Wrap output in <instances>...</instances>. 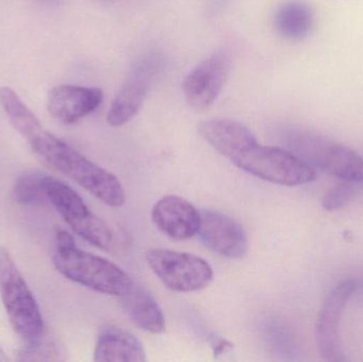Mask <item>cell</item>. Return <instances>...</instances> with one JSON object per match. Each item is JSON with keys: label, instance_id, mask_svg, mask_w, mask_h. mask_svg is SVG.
Masks as SVG:
<instances>
[{"label": "cell", "instance_id": "3957f363", "mask_svg": "<svg viewBox=\"0 0 363 362\" xmlns=\"http://www.w3.org/2000/svg\"><path fill=\"white\" fill-rule=\"evenodd\" d=\"M0 298L9 321L19 337L28 344L43 336L44 321L40 306L4 247H0Z\"/></svg>", "mask_w": 363, "mask_h": 362}, {"label": "cell", "instance_id": "9a60e30c", "mask_svg": "<svg viewBox=\"0 0 363 362\" xmlns=\"http://www.w3.org/2000/svg\"><path fill=\"white\" fill-rule=\"evenodd\" d=\"M146 359L144 346L131 332L110 325L100 329L94 361L145 362Z\"/></svg>", "mask_w": 363, "mask_h": 362}, {"label": "cell", "instance_id": "6da1fadb", "mask_svg": "<svg viewBox=\"0 0 363 362\" xmlns=\"http://www.w3.org/2000/svg\"><path fill=\"white\" fill-rule=\"evenodd\" d=\"M27 142L45 163L80 185L102 203L115 208L125 205L127 196L118 178L61 138L43 129Z\"/></svg>", "mask_w": 363, "mask_h": 362}, {"label": "cell", "instance_id": "cb8c5ba5", "mask_svg": "<svg viewBox=\"0 0 363 362\" xmlns=\"http://www.w3.org/2000/svg\"><path fill=\"white\" fill-rule=\"evenodd\" d=\"M8 357H6V353L4 352L1 348H0V362L8 361Z\"/></svg>", "mask_w": 363, "mask_h": 362}, {"label": "cell", "instance_id": "7a4b0ae2", "mask_svg": "<svg viewBox=\"0 0 363 362\" xmlns=\"http://www.w3.org/2000/svg\"><path fill=\"white\" fill-rule=\"evenodd\" d=\"M52 263L64 278L104 295L121 298L134 287L129 274L116 264L77 246L55 248Z\"/></svg>", "mask_w": 363, "mask_h": 362}, {"label": "cell", "instance_id": "8992f818", "mask_svg": "<svg viewBox=\"0 0 363 362\" xmlns=\"http://www.w3.org/2000/svg\"><path fill=\"white\" fill-rule=\"evenodd\" d=\"M47 199L55 206L70 229L96 248L111 251L114 244L112 230L96 216L82 198L66 183L45 176Z\"/></svg>", "mask_w": 363, "mask_h": 362}, {"label": "cell", "instance_id": "30bf717a", "mask_svg": "<svg viewBox=\"0 0 363 362\" xmlns=\"http://www.w3.org/2000/svg\"><path fill=\"white\" fill-rule=\"evenodd\" d=\"M196 235L216 254L226 259H242L249 249L247 232L232 217L219 210H203Z\"/></svg>", "mask_w": 363, "mask_h": 362}, {"label": "cell", "instance_id": "d6986e66", "mask_svg": "<svg viewBox=\"0 0 363 362\" xmlns=\"http://www.w3.org/2000/svg\"><path fill=\"white\" fill-rule=\"evenodd\" d=\"M44 174H23L17 179L14 184V197L18 203L23 205H43L47 199L45 191Z\"/></svg>", "mask_w": 363, "mask_h": 362}, {"label": "cell", "instance_id": "8fae6325", "mask_svg": "<svg viewBox=\"0 0 363 362\" xmlns=\"http://www.w3.org/2000/svg\"><path fill=\"white\" fill-rule=\"evenodd\" d=\"M356 289L357 283L355 281H345L336 286L322 306L315 327V339L320 355L324 361H345L339 327L345 307Z\"/></svg>", "mask_w": 363, "mask_h": 362}, {"label": "cell", "instance_id": "9c48e42d", "mask_svg": "<svg viewBox=\"0 0 363 362\" xmlns=\"http://www.w3.org/2000/svg\"><path fill=\"white\" fill-rule=\"evenodd\" d=\"M230 65V55L226 49H219L201 61L183 82L188 106L196 112L209 110L228 80Z\"/></svg>", "mask_w": 363, "mask_h": 362}, {"label": "cell", "instance_id": "5b68a950", "mask_svg": "<svg viewBox=\"0 0 363 362\" xmlns=\"http://www.w3.org/2000/svg\"><path fill=\"white\" fill-rule=\"evenodd\" d=\"M239 169L283 186H300L315 180V169L291 151L254 142L230 159Z\"/></svg>", "mask_w": 363, "mask_h": 362}, {"label": "cell", "instance_id": "ac0fdd59", "mask_svg": "<svg viewBox=\"0 0 363 362\" xmlns=\"http://www.w3.org/2000/svg\"><path fill=\"white\" fill-rule=\"evenodd\" d=\"M0 104L13 127L27 142L44 129L40 119L10 87H0Z\"/></svg>", "mask_w": 363, "mask_h": 362}, {"label": "cell", "instance_id": "4fadbf2b", "mask_svg": "<svg viewBox=\"0 0 363 362\" xmlns=\"http://www.w3.org/2000/svg\"><path fill=\"white\" fill-rule=\"evenodd\" d=\"M151 218L157 229L174 240H187L198 234L200 212L184 198L168 195L153 205Z\"/></svg>", "mask_w": 363, "mask_h": 362}, {"label": "cell", "instance_id": "52a82bcc", "mask_svg": "<svg viewBox=\"0 0 363 362\" xmlns=\"http://www.w3.org/2000/svg\"><path fill=\"white\" fill-rule=\"evenodd\" d=\"M145 257L153 273L168 289L176 293L200 291L213 282V268L196 255L153 248L147 251Z\"/></svg>", "mask_w": 363, "mask_h": 362}, {"label": "cell", "instance_id": "5bb4252c", "mask_svg": "<svg viewBox=\"0 0 363 362\" xmlns=\"http://www.w3.org/2000/svg\"><path fill=\"white\" fill-rule=\"evenodd\" d=\"M198 132L209 146L228 161L257 142V138L247 125L232 119L203 121L198 125Z\"/></svg>", "mask_w": 363, "mask_h": 362}, {"label": "cell", "instance_id": "7c38bea8", "mask_svg": "<svg viewBox=\"0 0 363 362\" xmlns=\"http://www.w3.org/2000/svg\"><path fill=\"white\" fill-rule=\"evenodd\" d=\"M104 101L98 87L64 84L53 87L47 97V108L53 118L72 125L95 112Z\"/></svg>", "mask_w": 363, "mask_h": 362}, {"label": "cell", "instance_id": "2e32d148", "mask_svg": "<svg viewBox=\"0 0 363 362\" xmlns=\"http://www.w3.org/2000/svg\"><path fill=\"white\" fill-rule=\"evenodd\" d=\"M121 306L132 322L143 331L155 335L165 333L163 310L155 297L144 287L134 285L128 295L121 297Z\"/></svg>", "mask_w": 363, "mask_h": 362}, {"label": "cell", "instance_id": "e0dca14e", "mask_svg": "<svg viewBox=\"0 0 363 362\" xmlns=\"http://www.w3.org/2000/svg\"><path fill=\"white\" fill-rule=\"evenodd\" d=\"M313 26L315 13L308 2L288 0L275 11V30L286 40H304L313 31Z\"/></svg>", "mask_w": 363, "mask_h": 362}, {"label": "cell", "instance_id": "ffe728a7", "mask_svg": "<svg viewBox=\"0 0 363 362\" xmlns=\"http://www.w3.org/2000/svg\"><path fill=\"white\" fill-rule=\"evenodd\" d=\"M362 185L359 183L343 181L341 184L333 187L328 191V193L324 196L322 205L330 212L340 210L356 197V195L359 193Z\"/></svg>", "mask_w": 363, "mask_h": 362}, {"label": "cell", "instance_id": "277c9868", "mask_svg": "<svg viewBox=\"0 0 363 362\" xmlns=\"http://www.w3.org/2000/svg\"><path fill=\"white\" fill-rule=\"evenodd\" d=\"M286 140L291 152L342 181L363 184V157L355 151L300 128H290Z\"/></svg>", "mask_w": 363, "mask_h": 362}, {"label": "cell", "instance_id": "44dd1931", "mask_svg": "<svg viewBox=\"0 0 363 362\" xmlns=\"http://www.w3.org/2000/svg\"><path fill=\"white\" fill-rule=\"evenodd\" d=\"M21 361H60L61 351L52 341H43L42 336L34 341L28 342L21 352Z\"/></svg>", "mask_w": 363, "mask_h": 362}, {"label": "cell", "instance_id": "603a6c76", "mask_svg": "<svg viewBox=\"0 0 363 362\" xmlns=\"http://www.w3.org/2000/svg\"><path fill=\"white\" fill-rule=\"evenodd\" d=\"M211 348H213V355L215 356H219V355H223L224 353L230 352L234 348V344L232 342L228 341L225 339H217L211 344Z\"/></svg>", "mask_w": 363, "mask_h": 362}, {"label": "cell", "instance_id": "ba28073f", "mask_svg": "<svg viewBox=\"0 0 363 362\" xmlns=\"http://www.w3.org/2000/svg\"><path fill=\"white\" fill-rule=\"evenodd\" d=\"M162 65L163 59L155 53L145 55L134 64L108 108L106 120L111 127H123L138 115Z\"/></svg>", "mask_w": 363, "mask_h": 362}, {"label": "cell", "instance_id": "7402d4cb", "mask_svg": "<svg viewBox=\"0 0 363 362\" xmlns=\"http://www.w3.org/2000/svg\"><path fill=\"white\" fill-rule=\"evenodd\" d=\"M55 248L65 249L76 246L74 237L66 231H59L55 235Z\"/></svg>", "mask_w": 363, "mask_h": 362}]
</instances>
